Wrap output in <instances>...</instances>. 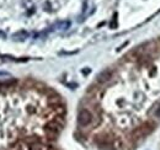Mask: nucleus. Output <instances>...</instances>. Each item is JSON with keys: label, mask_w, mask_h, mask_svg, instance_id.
I'll return each mask as SVG.
<instances>
[{"label": "nucleus", "mask_w": 160, "mask_h": 150, "mask_svg": "<svg viewBox=\"0 0 160 150\" xmlns=\"http://www.w3.org/2000/svg\"><path fill=\"white\" fill-rule=\"evenodd\" d=\"M60 129H62V123H59V122L56 121V119L47 122L46 126H44V131H46V133H47L49 137H52L51 139H56V137L59 134Z\"/></svg>", "instance_id": "nucleus-1"}, {"label": "nucleus", "mask_w": 160, "mask_h": 150, "mask_svg": "<svg viewBox=\"0 0 160 150\" xmlns=\"http://www.w3.org/2000/svg\"><path fill=\"white\" fill-rule=\"evenodd\" d=\"M92 119H94V116H92V113L90 112L88 108H81L79 113H78V123L81 127L90 126Z\"/></svg>", "instance_id": "nucleus-2"}, {"label": "nucleus", "mask_w": 160, "mask_h": 150, "mask_svg": "<svg viewBox=\"0 0 160 150\" xmlns=\"http://www.w3.org/2000/svg\"><path fill=\"white\" fill-rule=\"evenodd\" d=\"M111 79H112V72H111V70H103V72L100 73L99 76H98V81H99L100 84H106V82H108Z\"/></svg>", "instance_id": "nucleus-3"}, {"label": "nucleus", "mask_w": 160, "mask_h": 150, "mask_svg": "<svg viewBox=\"0 0 160 150\" xmlns=\"http://www.w3.org/2000/svg\"><path fill=\"white\" fill-rule=\"evenodd\" d=\"M28 150H51V148L47 144L41 143L40 140H36L28 145Z\"/></svg>", "instance_id": "nucleus-4"}, {"label": "nucleus", "mask_w": 160, "mask_h": 150, "mask_svg": "<svg viewBox=\"0 0 160 150\" xmlns=\"http://www.w3.org/2000/svg\"><path fill=\"white\" fill-rule=\"evenodd\" d=\"M27 37H28V33L26 31H19L18 33H15L12 36V38L16 39V41H23V39H26Z\"/></svg>", "instance_id": "nucleus-5"}, {"label": "nucleus", "mask_w": 160, "mask_h": 150, "mask_svg": "<svg viewBox=\"0 0 160 150\" xmlns=\"http://www.w3.org/2000/svg\"><path fill=\"white\" fill-rule=\"evenodd\" d=\"M111 147L113 149H121V148H123V140L121 138H115L112 140V143H111Z\"/></svg>", "instance_id": "nucleus-6"}, {"label": "nucleus", "mask_w": 160, "mask_h": 150, "mask_svg": "<svg viewBox=\"0 0 160 150\" xmlns=\"http://www.w3.org/2000/svg\"><path fill=\"white\" fill-rule=\"evenodd\" d=\"M57 26L59 27L60 30H67L69 26H70V22L69 21H63V22H58Z\"/></svg>", "instance_id": "nucleus-7"}, {"label": "nucleus", "mask_w": 160, "mask_h": 150, "mask_svg": "<svg viewBox=\"0 0 160 150\" xmlns=\"http://www.w3.org/2000/svg\"><path fill=\"white\" fill-rule=\"evenodd\" d=\"M117 26V12L113 15V22H111V27L112 28H115Z\"/></svg>", "instance_id": "nucleus-8"}, {"label": "nucleus", "mask_w": 160, "mask_h": 150, "mask_svg": "<svg viewBox=\"0 0 160 150\" xmlns=\"http://www.w3.org/2000/svg\"><path fill=\"white\" fill-rule=\"evenodd\" d=\"M90 72H91V70H90V68H84V69L81 70V73H82V74H84V75L90 74Z\"/></svg>", "instance_id": "nucleus-9"}]
</instances>
